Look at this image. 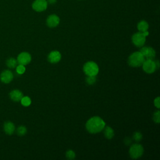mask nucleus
I'll use <instances>...</instances> for the list:
<instances>
[{"instance_id":"f257e3e1","label":"nucleus","mask_w":160,"mask_h":160,"mask_svg":"<svg viewBox=\"0 0 160 160\" xmlns=\"http://www.w3.org/2000/svg\"><path fill=\"white\" fill-rule=\"evenodd\" d=\"M106 123L104 120L99 116H94L89 119L86 123L87 131L92 134L99 132L104 129Z\"/></svg>"},{"instance_id":"f03ea898","label":"nucleus","mask_w":160,"mask_h":160,"mask_svg":"<svg viewBox=\"0 0 160 160\" xmlns=\"http://www.w3.org/2000/svg\"><path fill=\"white\" fill-rule=\"evenodd\" d=\"M144 61V56L139 51H136L129 56L128 62L130 66L139 67L143 64Z\"/></svg>"},{"instance_id":"7ed1b4c3","label":"nucleus","mask_w":160,"mask_h":160,"mask_svg":"<svg viewBox=\"0 0 160 160\" xmlns=\"http://www.w3.org/2000/svg\"><path fill=\"white\" fill-rule=\"evenodd\" d=\"M83 71L87 76H96L99 72V68L96 62L88 61L84 64Z\"/></svg>"},{"instance_id":"20e7f679","label":"nucleus","mask_w":160,"mask_h":160,"mask_svg":"<svg viewBox=\"0 0 160 160\" xmlns=\"http://www.w3.org/2000/svg\"><path fill=\"white\" fill-rule=\"evenodd\" d=\"M143 151V148L141 144H134L131 146L129 150V153L131 158L138 159L142 156Z\"/></svg>"},{"instance_id":"39448f33","label":"nucleus","mask_w":160,"mask_h":160,"mask_svg":"<svg viewBox=\"0 0 160 160\" xmlns=\"http://www.w3.org/2000/svg\"><path fill=\"white\" fill-rule=\"evenodd\" d=\"M132 42L137 47H142L146 42V36L142 32H138L132 36Z\"/></svg>"},{"instance_id":"423d86ee","label":"nucleus","mask_w":160,"mask_h":160,"mask_svg":"<svg viewBox=\"0 0 160 160\" xmlns=\"http://www.w3.org/2000/svg\"><path fill=\"white\" fill-rule=\"evenodd\" d=\"M48 5L46 0H35L32 4V8L35 11L42 12L47 9Z\"/></svg>"},{"instance_id":"0eeeda50","label":"nucleus","mask_w":160,"mask_h":160,"mask_svg":"<svg viewBox=\"0 0 160 160\" xmlns=\"http://www.w3.org/2000/svg\"><path fill=\"white\" fill-rule=\"evenodd\" d=\"M142 65L143 70L149 74L154 72L157 68L156 62L152 59H147L144 61Z\"/></svg>"},{"instance_id":"6e6552de","label":"nucleus","mask_w":160,"mask_h":160,"mask_svg":"<svg viewBox=\"0 0 160 160\" xmlns=\"http://www.w3.org/2000/svg\"><path fill=\"white\" fill-rule=\"evenodd\" d=\"M31 61V56L30 54L27 52H22L20 53L17 58L18 63L22 65H26L29 64Z\"/></svg>"},{"instance_id":"1a4fd4ad","label":"nucleus","mask_w":160,"mask_h":160,"mask_svg":"<svg viewBox=\"0 0 160 160\" xmlns=\"http://www.w3.org/2000/svg\"><path fill=\"white\" fill-rule=\"evenodd\" d=\"M60 22L59 18L56 14L49 15L46 19V24L49 28H55L56 27Z\"/></svg>"},{"instance_id":"9d476101","label":"nucleus","mask_w":160,"mask_h":160,"mask_svg":"<svg viewBox=\"0 0 160 160\" xmlns=\"http://www.w3.org/2000/svg\"><path fill=\"white\" fill-rule=\"evenodd\" d=\"M1 81L6 84L9 83L13 79L12 72L9 70H5L2 71L0 75Z\"/></svg>"},{"instance_id":"9b49d317","label":"nucleus","mask_w":160,"mask_h":160,"mask_svg":"<svg viewBox=\"0 0 160 160\" xmlns=\"http://www.w3.org/2000/svg\"><path fill=\"white\" fill-rule=\"evenodd\" d=\"M61 58V53L58 51H51L48 56V60L51 63H56L60 61Z\"/></svg>"},{"instance_id":"f8f14e48","label":"nucleus","mask_w":160,"mask_h":160,"mask_svg":"<svg viewBox=\"0 0 160 160\" xmlns=\"http://www.w3.org/2000/svg\"><path fill=\"white\" fill-rule=\"evenodd\" d=\"M9 97L12 101L15 102H18L20 101L23 97V94L19 90L14 89L11 91V92L9 93Z\"/></svg>"},{"instance_id":"ddd939ff","label":"nucleus","mask_w":160,"mask_h":160,"mask_svg":"<svg viewBox=\"0 0 160 160\" xmlns=\"http://www.w3.org/2000/svg\"><path fill=\"white\" fill-rule=\"evenodd\" d=\"M4 131L8 135L12 134L15 131L14 124L11 121L6 122L4 124Z\"/></svg>"},{"instance_id":"4468645a","label":"nucleus","mask_w":160,"mask_h":160,"mask_svg":"<svg viewBox=\"0 0 160 160\" xmlns=\"http://www.w3.org/2000/svg\"><path fill=\"white\" fill-rule=\"evenodd\" d=\"M137 28L139 32H143L148 31V29L149 28V24L146 21L142 20L138 22V24L137 25Z\"/></svg>"},{"instance_id":"2eb2a0df","label":"nucleus","mask_w":160,"mask_h":160,"mask_svg":"<svg viewBox=\"0 0 160 160\" xmlns=\"http://www.w3.org/2000/svg\"><path fill=\"white\" fill-rule=\"evenodd\" d=\"M105 128V127H104ZM104 136L109 139H112L114 137V130L109 126H106L104 129Z\"/></svg>"},{"instance_id":"dca6fc26","label":"nucleus","mask_w":160,"mask_h":160,"mask_svg":"<svg viewBox=\"0 0 160 160\" xmlns=\"http://www.w3.org/2000/svg\"><path fill=\"white\" fill-rule=\"evenodd\" d=\"M17 64H18V61L14 58H10L8 59L6 61V65L9 68H11V69L14 68L17 66Z\"/></svg>"},{"instance_id":"f3484780","label":"nucleus","mask_w":160,"mask_h":160,"mask_svg":"<svg viewBox=\"0 0 160 160\" xmlns=\"http://www.w3.org/2000/svg\"><path fill=\"white\" fill-rule=\"evenodd\" d=\"M156 52L153 48L151 47H148V52L145 56L147 59H153L155 58Z\"/></svg>"},{"instance_id":"a211bd4d","label":"nucleus","mask_w":160,"mask_h":160,"mask_svg":"<svg viewBox=\"0 0 160 160\" xmlns=\"http://www.w3.org/2000/svg\"><path fill=\"white\" fill-rule=\"evenodd\" d=\"M16 132L17 134L19 136H22L24 135H25L27 132V129L25 126H20L18 128L17 130H16Z\"/></svg>"},{"instance_id":"6ab92c4d","label":"nucleus","mask_w":160,"mask_h":160,"mask_svg":"<svg viewBox=\"0 0 160 160\" xmlns=\"http://www.w3.org/2000/svg\"><path fill=\"white\" fill-rule=\"evenodd\" d=\"M20 101H21L22 105L24 106H29L31 103V100L30 98H29L28 96L22 97Z\"/></svg>"},{"instance_id":"aec40b11","label":"nucleus","mask_w":160,"mask_h":160,"mask_svg":"<svg viewBox=\"0 0 160 160\" xmlns=\"http://www.w3.org/2000/svg\"><path fill=\"white\" fill-rule=\"evenodd\" d=\"M66 157L68 159H73L76 157V154L72 150H68L66 152Z\"/></svg>"},{"instance_id":"412c9836","label":"nucleus","mask_w":160,"mask_h":160,"mask_svg":"<svg viewBox=\"0 0 160 160\" xmlns=\"http://www.w3.org/2000/svg\"><path fill=\"white\" fill-rule=\"evenodd\" d=\"M153 121L156 122V123H159L160 122V112L159 110L155 111L153 114Z\"/></svg>"},{"instance_id":"4be33fe9","label":"nucleus","mask_w":160,"mask_h":160,"mask_svg":"<svg viewBox=\"0 0 160 160\" xmlns=\"http://www.w3.org/2000/svg\"><path fill=\"white\" fill-rule=\"evenodd\" d=\"M96 76H88L86 78L87 83L90 85L93 84L96 82Z\"/></svg>"},{"instance_id":"5701e85b","label":"nucleus","mask_w":160,"mask_h":160,"mask_svg":"<svg viewBox=\"0 0 160 160\" xmlns=\"http://www.w3.org/2000/svg\"><path fill=\"white\" fill-rule=\"evenodd\" d=\"M25 70H26V68L24 65L19 64L16 66V72L19 74H23L25 72Z\"/></svg>"},{"instance_id":"b1692460","label":"nucleus","mask_w":160,"mask_h":160,"mask_svg":"<svg viewBox=\"0 0 160 160\" xmlns=\"http://www.w3.org/2000/svg\"><path fill=\"white\" fill-rule=\"evenodd\" d=\"M142 136L141 134V133L139 132H136L134 133L133 134V139L136 141H139L142 139Z\"/></svg>"},{"instance_id":"393cba45","label":"nucleus","mask_w":160,"mask_h":160,"mask_svg":"<svg viewBox=\"0 0 160 160\" xmlns=\"http://www.w3.org/2000/svg\"><path fill=\"white\" fill-rule=\"evenodd\" d=\"M148 47H142L141 49H140V52L144 56H146L147 52H148Z\"/></svg>"},{"instance_id":"a878e982","label":"nucleus","mask_w":160,"mask_h":160,"mask_svg":"<svg viewBox=\"0 0 160 160\" xmlns=\"http://www.w3.org/2000/svg\"><path fill=\"white\" fill-rule=\"evenodd\" d=\"M160 98L159 97H157L154 100V106L157 108H160Z\"/></svg>"},{"instance_id":"bb28decb","label":"nucleus","mask_w":160,"mask_h":160,"mask_svg":"<svg viewBox=\"0 0 160 160\" xmlns=\"http://www.w3.org/2000/svg\"><path fill=\"white\" fill-rule=\"evenodd\" d=\"M48 3L49 4H55L58 0H46Z\"/></svg>"}]
</instances>
